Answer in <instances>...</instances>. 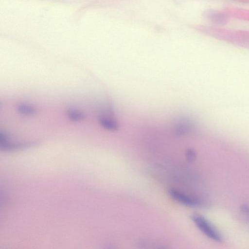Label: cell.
Listing matches in <instances>:
<instances>
[{
  "mask_svg": "<svg viewBox=\"0 0 249 249\" xmlns=\"http://www.w3.org/2000/svg\"><path fill=\"white\" fill-rule=\"evenodd\" d=\"M98 122L101 126L109 131L117 130L119 127L118 123L113 113L110 111L107 114L99 116Z\"/></svg>",
  "mask_w": 249,
  "mask_h": 249,
  "instance_id": "obj_3",
  "label": "cell"
},
{
  "mask_svg": "<svg viewBox=\"0 0 249 249\" xmlns=\"http://www.w3.org/2000/svg\"><path fill=\"white\" fill-rule=\"evenodd\" d=\"M186 157L188 161H192L196 157L195 152L192 149H189L186 153Z\"/></svg>",
  "mask_w": 249,
  "mask_h": 249,
  "instance_id": "obj_7",
  "label": "cell"
},
{
  "mask_svg": "<svg viewBox=\"0 0 249 249\" xmlns=\"http://www.w3.org/2000/svg\"><path fill=\"white\" fill-rule=\"evenodd\" d=\"M241 210L243 213L249 215V207L247 205H242L241 206Z\"/></svg>",
  "mask_w": 249,
  "mask_h": 249,
  "instance_id": "obj_8",
  "label": "cell"
},
{
  "mask_svg": "<svg viewBox=\"0 0 249 249\" xmlns=\"http://www.w3.org/2000/svg\"><path fill=\"white\" fill-rule=\"evenodd\" d=\"M169 195L176 201L184 205L191 207H198L203 206L200 200L193 197L174 189L169 191Z\"/></svg>",
  "mask_w": 249,
  "mask_h": 249,
  "instance_id": "obj_2",
  "label": "cell"
},
{
  "mask_svg": "<svg viewBox=\"0 0 249 249\" xmlns=\"http://www.w3.org/2000/svg\"><path fill=\"white\" fill-rule=\"evenodd\" d=\"M192 127L191 122L188 120H181L176 126V131L177 134H183L189 131Z\"/></svg>",
  "mask_w": 249,
  "mask_h": 249,
  "instance_id": "obj_6",
  "label": "cell"
},
{
  "mask_svg": "<svg viewBox=\"0 0 249 249\" xmlns=\"http://www.w3.org/2000/svg\"><path fill=\"white\" fill-rule=\"evenodd\" d=\"M67 116L72 122H78L84 120L86 118L85 114L75 108H70L68 110Z\"/></svg>",
  "mask_w": 249,
  "mask_h": 249,
  "instance_id": "obj_5",
  "label": "cell"
},
{
  "mask_svg": "<svg viewBox=\"0 0 249 249\" xmlns=\"http://www.w3.org/2000/svg\"><path fill=\"white\" fill-rule=\"evenodd\" d=\"M17 110L19 114L24 116L35 115L37 111L34 106L26 103L19 104L17 107Z\"/></svg>",
  "mask_w": 249,
  "mask_h": 249,
  "instance_id": "obj_4",
  "label": "cell"
},
{
  "mask_svg": "<svg viewBox=\"0 0 249 249\" xmlns=\"http://www.w3.org/2000/svg\"><path fill=\"white\" fill-rule=\"evenodd\" d=\"M191 218L197 227L208 237L217 242H223L222 236L205 217L194 214Z\"/></svg>",
  "mask_w": 249,
  "mask_h": 249,
  "instance_id": "obj_1",
  "label": "cell"
}]
</instances>
